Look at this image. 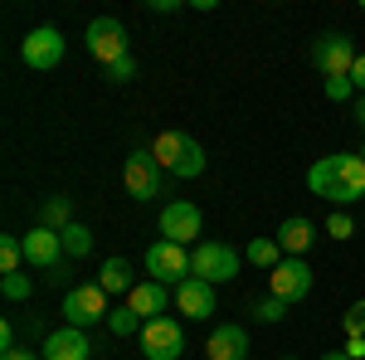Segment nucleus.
I'll return each instance as SVG.
<instances>
[{
    "instance_id": "nucleus-1",
    "label": "nucleus",
    "mask_w": 365,
    "mask_h": 360,
    "mask_svg": "<svg viewBox=\"0 0 365 360\" xmlns=\"http://www.w3.org/2000/svg\"><path fill=\"white\" fill-rule=\"evenodd\" d=\"M307 190L331 200V205H356L365 195V156L361 151H341V156H322L307 166Z\"/></svg>"
},
{
    "instance_id": "nucleus-2",
    "label": "nucleus",
    "mask_w": 365,
    "mask_h": 360,
    "mask_svg": "<svg viewBox=\"0 0 365 360\" xmlns=\"http://www.w3.org/2000/svg\"><path fill=\"white\" fill-rule=\"evenodd\" d=\"M239 249H229V244H220V239H200L195 249H190V277H200V282H229V277H239Z\"/></svg>"
},
{
    "instance_id": "nucleus-3",
    "label": "nucleus",
    "mask_w": 365,
    "mask_h": 360,
    "mask_svg": "<svg viewBox=\"0 0 365 360\" xmlns=\"http://www.w3.org/2000/svg\"><path fill=\"white\" fill-rule=\"evenodd\" d=\"M141 356L146 360H180L185 356V331L175 317H156V322H141Z\"/></svg>"
},
{
    "instance_id": "nucleus-4",
    "label": "nucleus",
    "mask_w": 365,
    "mask_h": 360,
    "mask_svg": "<svg viewBox=\"0 0 365 360\" xmlns=\"http://www.w3.org/2000/svg\"><path fill=\"white\" fill-rule=\"evenodd\" d=\"M108 292L98 282H83V287H68L63 292V326H93V322H108Z\"/></svg>"
},
{
    "instance_id": "nucleus-5",
    "label": "nucleus",
    "mask_w": 365,
    "mask_h": 360,
    "mask_svg": "<svg viewBox=\"0 0 365 360\" xmlns=\"http://www.w3.org/2000/svg\"><path fill=\"white\" fill-rule=\"evenodd\" d=\"M83 44H88V54L98 58L103 68H113L117 58H127V29H122L117 15H98V20L88 25Z\"/></svg>"
},
{
    "instance_id": "nucleus-6",
    "label": "nucleus",
    "mask_w": 365,
    "mask_h": 360,
    "mask_svg": "<svg viewBox=\"0 0 365 360\" xmlns=\"http://www.w3.org/2000/svg\"><path fill=\"white\" fill-rule=\"evenodd\" d=\"M146 273H151V282H185L190 277V253H185V244H170V239H156L151 249H146Z\"/></svg>"
},
{
    "instance_id": "nucleus-7",
    "label": "nucleus",
    "mask_w": 365,
    "mask_h": 360,
    "mask_svg": "<svg viewBox=\"0 0 365 360\" xmlns=\"http://www.w3.org/2000/svg\"><path fill=\"white\" fill-rule=\"evenodd\" d=\"M356 44L346 39V34H322L317 44H312V63L327 73V78H351V68H356Z\"/></svg>"
},
{
    "instance_id": "nucleus-8",
    "label": "nucleus",
    "mask_w": 365,
    "mask_h": 360,
    "mask_svg": "<svg viewBox=\"0 0 365 360\" xmlns=\"http://www.w3.org/2000/svg\"><path fill=\"white\" fill-rule=\"evenodd\" d=\"M20 58H25L29 68H39V73H49L63 63V34L54 25H39L25 34V44H20Z\"/></svg>"
},
{
    "instance_id": "nucleus-9",
    "label": "nucleus",
    "mask_w": 365,
    "mask_h": 360,
    "mask_svg": "<svg viewBox=\"0 0 365 360\" xmlns=\"http://www.w3.org/2000/svg\"><path fill=\"white\" fill-rule=\"evenodd\" d=\"M268 292H273V297H282L287 307L302 302V297L312 292V268H307V258H282L278 268L268 273Z\"/></svg>"
},
{
    "instance_id": "nucleus-10",
    "label": "nucleus",
    "mask_w": 365,
    "mask_h": 360,
    "mask_svg": "<svg viewBox=\"0 0 365 360\" xmlns=\"http://www.w3.org/2000/svg\"><path fill=\"white\" fill-rule=\"evenodd\" d=\"M200 229H205V215L190 200H175L161 210V239H170V244H200Z\"/></svg>"
},
{
    "instance_id": "nucleus-11",
    "label": "nucleus",
    "mask_w": 365,
    "mask_h": 360,
    "mask_svg": "<svg viewBox=\"0 0 365 360\" xmlns=\"http://www.w3.org/2000/svg\"><path fill=\"white\" fill-rule=\"evenodd\" d=\"M122 185H127L132 200H156L161 195V166H156V156L151 151H132L127 166H122Z\"/></svg>"
},
{
    "instance_id": "nucleus-12",
    "label": "nucleus",
    "mask_w": 365,
    "mask_h": 360,
    "mask_svg": "<svg viewBox=\"0 0 365 360\" xmlns=\"http://www.w3.org/2000/svg\"><path fill=\"white\" fill-rule=\"evenodd\" d=\"M25 263H29V268H44V273L58 268V263H63V239H58L54 229L34 224V229L25 234Z\"/></svg>"
},
{
    "instance_id": "nucleus-13",
    "label": "nucleus",
    "mask_w": 365,
    "mask_h": 360,
    "mask_svg": "<svg viewBox=\"0 0 365 360\" xmlns=\"http://www.w3.org/2000/svg\"><path fill=\"white\" fill-rule=\"evenodd\" d=\"M93 356V341L83 326H58L44 336V360H88Z\"/></svg>"
},
{
    "instance_id": "nucleus-14",
    "label": "nucleus",
    "mask_w": 365,
    "mask_h": 360,
    "mask_svg": "<svg viewBox=\"0 0 365 360\" xmlns=\"http://www.w3.org/2000/svg\"><path fill=\"white\" fill-rule=\"evenodd\" d=\"M205 356H210V360H244V356H249V331L234 326V322L215 326L210 341H205Z\"/></svg>"
},
{
    "instance_id": "nucleus-15",
    "label": "nucleus",
    "mask_w": 365,
    "mask_h": 360,
    "mask_svg": "<svg viewBox=\"0 0 365 360\" xmlns=\"http://www.w3.org/2000/svg\"><path fill=\"white\" fill-rule=\"evenodd\" d=\"M175 307H180L190 322H205V317L215 312V287L200 282V277H185V282L175 287Z\"/></svg>"
},
{
    "instance_id": "nucleus-16",
    "label": "nucleus",
    "mask_w": 365,
    "mask_h": 360,
    "mask_svg": "<svg viewBox=\"0 0 365 360\" xmlns=\"http://www.w3.org/2000/svg\"><path fill=\"white\" fill-rule=\"evenodd\" d=\"M166 302H170L166 282H137V287L127 292V307L137 312L141 322H156V317H166Z\"/></svg>"
},
{
    "instance_id": "nucleus-17",
    "label": "nucleus",
    "mask_w": 365,
    "mask_h": 360,
    "mask_svg": "<svg viewBox=\"0 0 365 360\" xmlns=\"http://www.w3.org/2000/svg\"><path fill=\"white\" fill-rule=\"evenodd\" d=\"M312 220L307 215H292V220H282L278 224V244H282V253L287 258H307V249H312Z\"/></svg>"
},
{
    "instance_id": "nucleus-18",
    "label": "nucleus",
    "mask_w": 365,
    "mask_h": 360,
    "mask_svg": "<svg viewBox=\"0 0 365 360\" xmlns=\"http://www.w3.org/2000/svg\"><path fill=\"white\" fill-rule=\"evenodd\" d=\"M98 287L113 297V292H132L137 287V277H132V263L127 258H108L103 268H98Z\"/></svg>"
},
{
    "instance_id": "nucleus-19",
    "label": "nucleus",
    "mask_w": 365,
    "mask_h": 360,
    "mask_svg": "<svg viewBox=\"0 0 365 360\" xmlns=\"http://www.w3.org/2000/svg\"><path fill=\"white\" fill-rule=\"evenodd\" d=\"M185 132H161V137L151 141V156H156V166H166V170H175L180 166V156H185Z\"/></svg>"
},
{
    "instance_id": "nucleus-20",
    "label": "nucleus",
    "mask_w": 365,
    "mask_h": 360,
    "mask_svg": "<svg viewBox=\"0 0 365 360\" xmlns=\"http://www.w3.org/2000/svg\"><path fill=\"white\" fill-rule=\"evenodd\" d=\"M39 224H44V229H54V234H63V229L73 224V200H63V195L44 200V210H39Z\"/></svg>"
},
{
    "instance_id": "nucleus-21",
    "label": "nucleus",
    "mask_w": 365,
    "mask_h": 360,
    "mask_svg": "<svg viewBox=\"0 0 365 360\" xmlns=\"http://www.w3.org/2000/svg\"><path fill=\"white\" fill-rule=\"evenodd\" d=\"M282 258H287V253H282L278 239H253V244H249V263H253V268H263V273H273Z\"/></svg>"
},
{
    "instance_id": "nucleus-22",
    "label": "nucleus",
    "mask_w": 365,
    "mask_h": 360,
    "mask_svg": "<svg viewBox=\"0 0 365 360\" xmlns=\"http://www.w3.org/2000/svg\"><path fill=\"white\" fill-rule=\"evenodd\" d=\"M58 239H63V253H68V258H88V253H93V229H83L78 220L68 224Z\"/></svg>"
},
{
    "instance_id": "nucleus-23",
    "label": "nucleus",
    "mask_w": 365,
    "mask_h": 360,
    "mask_svg": "<svg viewBox=\"0 0 365 360\" xmlns=\"http://www.w3.org/2000/svg\"><path fill=\"white\" fill-rule=\"evenodd\" d=\"M108 331L113 336H141V317L132 307H113V312H108Z\"/></svg>"
},
{
    "instance_id": "nucleus-24",
    "label": "nucleus",
    "mask_w": 365,
    "mask_h": 360,
    "mask_svg": "<svg viewBox=\"0 0 365 360\" xmlns=\"http://www.w3.org/2000/svg\"><path fill=\"white\" fill-rule=\"evenodd\" d=\"M20 263H25V239L5 234L0 239V273H20Z\"/></svg>"
},
{
    "instance_id": "nucleus-25",
    "label": "nucleus",
    "mask_w": 365,
    "mask_h": 360,
    "mask_svg": "<svg viewBox=\"0 0 365 360\" xmlns=\"http://www.w3.org/2000/svg\"><path fill=\"white\" fill-rule=\"evenodd\" d=\"M175 175H180V180H195V175H205V151H200V141H195V137L185 141V156H180Z\"/></svg>"
},
{
    "instance_id": "nucleus-26",
    "label": "nucleus",
    "mask_w": 365,
    "mask_h": 360,
    "mask_svg": "<svg viewBox=\"0 0 365 360\" xmlns=\"http://www.w3.org/2000/svg\"><path fill=\"white\" fill-rule=\"evenodd\" d=\"M253 317H258V322H282V317H287V302L268 292V297H258V302H253Z\"/></svg>"
},
{
    "instance_id": "nucleus-27",
    "label": "nucleus",
    "mask_w": 365,
    "mask_h": 360,
    "mask_svg": "<svg viewBox=\"0 0 365 360\" xmlns=\"http://www.w3.org/2000/svg\"><path fill=\"white\" fill-rule=\"evenodd\" d=\"M0 292H5L10 302H25V297H29V277H25V273H5Z\"/></svg>"
},
{
    "instance_id": "nucleus-28",
    "label": "nucleus",
    "mask_w": 365,
    "mask_h": 360,
    "mask_svg": "<svg viewBox=\"0 0 365 360\" xmlns=\"http://www.w3.org/2000/svg\"><path fill=\"white\" fill-rule=\"evenodd\" d=\"M341 326H346V336H365V297L351 302V312L341 317Z\"/></svg>"
},
{
    "instance_id": "nucleus-29",
    "label": "nucleus",
    "mask_w": 365,
    "mask_h": 360,
    "mask_svg": "<svg viewBox=\"0 0 365 360\" xmlns=\"http://www.w3.org/2000/svg\"><path fill=\"white\" fill-rule=\"evenodd\" d=\"M327 234H331V239H351V234H356V220H351L346 210H336V215L327 220Z\"/></svg>"
},
{
    "instance_id": "nucleus-30",
    "label": "nucleus",
    "mask_w": 365,
    "mask_h": 360,
    "mask_svg": "<svg viewBox=\"0 0 365 360\" xmlns=\"http://www.w3.org/2000/svg\"><path fill=\"white\" fill-rule=\"evenodd\" d=\"M327 98H331V103H351V98H356V83H351V78H327Z\"/></svg>"
},
{
    "instance_id": "nucleus-31",
    "label": "nucleus",
    "mask_w": 365,
    "mask_h": 360,
    "mask_svg": "<svg viewBox=\"0 0 365 360\" xmlns=\"http://www.w3.org/2000/svg\"><path fill=\"white\" fill-rule=\"evenodd\" d=\"M108 78H113V83H132V78H137V58H132V54L117 58L113 68H108Z\"/></svg>"
},
{
    "instance_id": "nucleus-32",
    "label": "nucleus",
    "mask_w": 365,
    "mask_h": 360,
    "mask_svg": "<svg viewBox=\"0 0 365 360\" xmlns=\"http://www.w3.org/2000/svg\"><path fill=\"white\" fill-rule=\"evenodd\" d=\"M0 360H44V351H29V346H10Z\"/></svg>"
},
{
    "instance_id": "nucleus-33",
    "label": "nucleus",
    "mask_w": 365,
    "mask_h": 360,
    "mask_svg": "<svg viewBox=\"0 0 365 360\" xmlns=\"http://www.w3.org/2000/svg\"><path fill=\"white\" fill-rule=\"evenodd\" d=\"M346 356H351V360H365V336H346Z\"/></svg>"
},
{
    "instance_id": "nucleus-34",
    "label": "nucleus",
    "mask_w": 365,
    "mask_h": 360,
    "mask_svg": "<svg viewBox=\"0 0 365 360\" xmlns=\"http://www.w3.org/2000/svg\"><path fill=\"white\" fill-rule=\"evenodd\" d=\"M351 83H356V88H361V93H365V54L356 58V68H351Z\"/></svg>"
},
{
    "instance_id": "nucleus-35",
    "label": "nucleus",
    "mask_w": 365,
    "mask_h": 360,
    "mask_svg": "<svg viewBox=\"0 0 365 360\" xmlns=\"http://www.w3.org/2000/svg\"><path fill=\"white\" fill-rule=\"evenodd\" d=\"M0 346H5V351L15 346V326H10V322H0Z\"/></svg>"
},
{
    "instance_id": "nucleus-36",
    "label": "nucleus",
    "mask_w": 365,
    "mask_h": 360,
    "mask_svg": "<svg viewBox=\"0 0 365 360\" xmlns=\"http://www.w3.org/2000/svg\"><path fill=\"white\" fill-rule=\"evenodd\" d=\"M356 122H361V127H365V93H361V98H356Z\"/></svg>"
},
{
    "instance_id": "nucleus-37",
    "label": "nucleus",
    "mask_w": 365,
    "mask_h": 360,
    "mask_svg": "<svg viewBox=\"0 0 365 360\" xmlns=\"http://www.w3.org/2000/svg\"><path fill=\"white\" fill-rule=\"evenodd\" d=\"M322 360H351V356H346V351H327Z\"/></svg>"
},
{
    "instance_id": "nucleus-38",
    "label": "nucleus",
    "mask_w": 365,
    "mask_h": 360,
    "mask_svg": "<svg viewBox=\"0 0 365 360\" xmlns=\"http://www.w3.org/2000/svg\"><path fill=\"white\" fill-rule=\"evenodd\" d=\"M282 360H292V356H282Z\"/></svg>"
},
{
    "instance_id": "nucleus-39",
    "label": "nucleus",
    "mask_w": 365,
    "mask_h": 360,
    "mask_svg": "<svg viewBox=\"0 0 365 360\" xmlns=\"http://www.w3.org/2000/svg\"><path fill=\"white\" fill-rule=\"evenodd\" d=\"M361 156H365V146H361Z\"/></svg>"
}]
</instances>
